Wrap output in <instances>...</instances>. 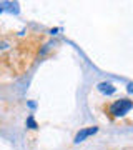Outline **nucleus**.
Listing matches in <instances>:
<instances>
[{"mask_svg":"<svg viewBox=\"0 0 133 150\" xmlns=\"http://www.w3.org/2000/svg\"><path fill=\"white\" fill-rule=\"evenodd\" d=\"M132 108H133L132 100L122 98V100H117V102L110 107V112H112V115H115V117H122V115H125V113H127L128 110H132Z\"/></svg>","mask_w":133,"mask_h":150,"instance_id":"1","label":"nucleus"},{"mask_svg":"<svg viewBox=\"0 0 133 150\" xmlns=\"http://www.w3.org/2000/svg\"><path fill=\"white\" fill-rule=\"evenodd\" d=\"M96 127H90V129H83V130H80L78 134H77V137H75V142L77 144H80V142H83V140L87 139V137H90V135L96 134Z\"/></svg>","mask_w":133,"mask_h":150,"instance_id":"2","label":"nucleus"},{"mask_svg":"<svg viewBox=\"0 0 133 150\" xmlns=\"http://www.w3.org/2000/svg\"><path fill=\"white\" fill-rule=\"evenodd\" d=\"M98 90L103 92V93H113L115 92V87L112 85V83H106V82H101V83H98Z\"/></svg>","mask_w":133,"mask_h":150,"instance_id":"3","label":"nucleus"},{"mask_svg":"<svg viewBox=\"0 0 133 150\" xmlns=\"http://www.w3.org/2000/svg\"><path fill=\"white\" fill-rule=\"evenodd\" d=\"M28 125H30V129H37V123H35V120L32 117L28 118Z\"/></svg>","mask_w":133,"mask_h":150,"instance_id":"4","label":"nucleus"}]
</instances>
